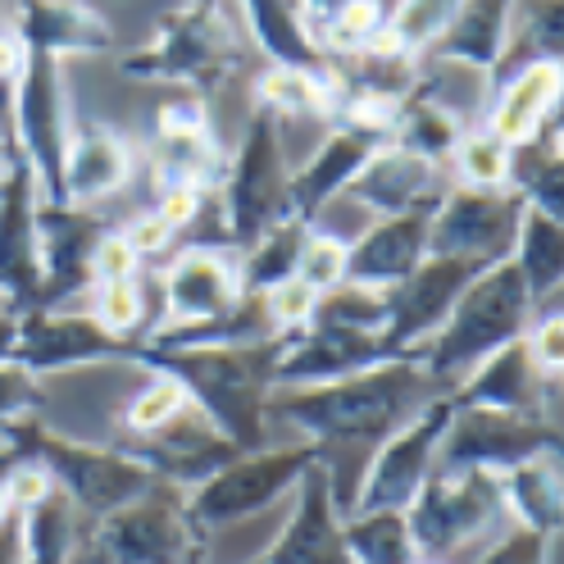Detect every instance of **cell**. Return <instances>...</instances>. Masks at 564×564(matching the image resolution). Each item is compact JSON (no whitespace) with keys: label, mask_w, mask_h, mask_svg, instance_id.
Returning <instances> with one entry per match:
<instances>
[{"label":"cell","mask_w":564,"mask_h":564,"mask_svg":"<svg viewBox=\"0 0 564 564\" xmlns=\"http://www.w3.org/2000/svg\"><path fill=\"white\" fill-rule=\"evenodd\" d=\"M510 264L519 269L538 314L560 305V288H564V219H551V215H542V209L523 205L519 232H514V246H510Z\"/></svg>","instance_id":"obj_33"},{"label":"cell","mask_w":564,"mask_h":564,"mask_svg":"<svg viewBox=\"0 0 564 564\" xmlns=\"http://www.w3.org/2000/svg\"><path fill=\"white\" fill-rule=\"evenodd\" d=\"M341 542L356 564H414L419 551L410 542L405 510H373V514H346Z\"/></svg>","instance_id":"obj_37"},{"label":"cell","mask_w":564,"mask_h":564,"mask_svg":"<svg viewBox=\"0 0 564 564\" xmlns=\"http://www.w3.org/2000/svg\"><path fill=\"white\" fill-rule=\"evenodd\" d=\"M241 68L237 28L219 6H187L160 19L155 37L119 59V74L155 87H192V91H219Z\"/></svg>","instance_id":"obj_5"},{"label":"cell","mask_w":564,"mask_h":564,"mask_svg":"<svg viewBox=\"0 0 564 564\" xmlns=\"http://www.w3.org/2000/svg\"><path fill=\"white\" fill-rule=\"evenodd\" d=\"M455 10H460V0H401V6L387 14V23H382V37L373 42V46H382V51H401V55H414V59H423L433 46H437V37L451 28V19H455Z\"/></svg>","instance_id":"obj_39"},{"label":"cell","mask_w":564,"mask_h":564,"mask_svg":"<svg viewBox=\"0 0 564 564\" xmlns=\"http://www.w3.org/2000/svg\"><path fill=\"white\" fill-rule=\"evenodd\" d=\"M469 128H478V123L460 119V115L451 110V105H442V100H433L429 91L414 87V91L401 100V115H397V128H392V147H401V151H410V155H419V160L446 169L451 155H455V147H460V137H465Z\"/></svg>","instance_id":"obj_34"},{"label":"cell","mask_w":564,"mask_h":564,"mask_svg":"<svg viewBox=\"0 0 564 564\" xmlns=\"http://www.w3.org/2000/svg\"><path fill=\"white\" fill-rule=\"evenodd\" d=\"M19 523H23V560L19 564H68V555L78 546V533H74V506H68L59 487L42 506L23 510Z\"/></svg>","instance_id":"obj_40"},{"label":"cell","mask_w":564,"mask_h":564,"mask_svg":"<svg viewBox=\"0 0 564 564\" xmlns=\"http://www.w3.org/2000/svg\"><path fill=\"white\" fill-rule=\"evenodd\" d=\"M310 237V224L301 219H282L278 228H269L256 246L241 251V264H237V278H241V292H269L278 288L282 278H292L296 264H301V246Z\"/></svg>","instance_id":"obj_38"},{"label":"cell","mask_w":564,"mask_h":564,"mask_svg":"<svg viewBox=\"0 0 564 564\" xmlns=\"http://www.w3.org/2000/svg\"><path fill=\"white\" fill-rule=\"evenodd\" d=\"M119 232H123V241L132 246L137 256H164L169 246H173V237H178V232H173V228L155 215V209H141V215H137L132 224H123Z\"/></svg>","instance_id":"obj_54"},{"label":"cell","mask_w":564,"mask_h":564,"mask_svg":"<svg viewBox=\"0 0 564 564\" xmlns=\"http://www.w3.org/2000/svg\"><path fill=\"white\" fill-rule=\"evenodd\" d=\"M132 178V147L128 137L105 123H74L64 151V205L96 209L128 187Z\"/></svg>","instance_id":"obj_28"},{"label":"cell","mask_w":564,"mask_h":564,"mask_svg":"<svg viewBox=\"0 0 564 564\" xmlns=\"http://www.w3.org/2000/svg\"><path fill=\"white\" fill-rule=\"evenodd\" d=\"M209 533L192 523L187 491L173 482H155L137 501L96 519L91 542L78 551L74 564H205Z\"/></svg>","instance_id":"obj_6"},{"label":"cell","mask_w":564,"mask_h":564,"mask_svg":"<svg viewBox=\"0 0 564 564\" xmlns=\"http://www.w3.org/2000/svg\"><path fill=\"white\" fill-rule=\"evenodd\" d=\"M23 64H28L23 42L14 37L10 28H0V87H14V83H19V74H23Z\"/></svg>","instance_id":"obj_55"},{"label":"cell","mask_w":564,"mask_h":564,"mask_svg":"<svg viewBox=\"0 0 564 564\" xmlns=\"http://www.w3.org/2000/svg\"><path fill=\"white\" fill-rule=\"evenodd\" d=\"M506 187L542 209L551 219H564V160H560V123L551 119L538 137H528L523 147H510V178Z\"/></svg>","instance_id":"obj_35"},{"label":"cell","mask_w":564,"mask_h":564,"mask_svg":"<svg viewBox=\"0 0 564 564\" xmlns=\"http://www.w3.org/2000/svg\"><path fill=\"white\" fill-rule=\"evenodd\" d=\"M551 546L555 538H542V533H523V528H510L506 538H497L478 564H551Z\"/></svg>","instance_id":"obj_50"},{"label":"cell","mask_w":564,"mask_h":564,"mask_svg":"<svg viewBox=\"0 0 564 564\" xmlns=\"http://www.w3.org/2000/svg\"><path fill=\"white\" fill-rule=\"evenodd\" d=\"M10 32L23 42L28 55H51V59L115 51L110 23L87 0H14Z\"/></svg>","instance_id":"obj_26"},{"label":"cell","mask_w":564,"mask_h":564,"mask_svg":"<svg viewBox=\"0 0 564 564\" xmlns=\"http://www.w3.org/2000/svg\"><path fill=\"white\" fill-rule=\"evenodd\" d=\"M310 324H341V328H360V333H382L387 292H369V288H350V282H341V288L319 296Z\"/></svg>","instance_id":"obj_44"},{"label":"cell","mask_w":564,"mask_h":564,"mask_svg":"<svg viewBox=\"0 0 564 564\" xmlns=\"http://www.w3.org/2000/svg\"><path fill=\"white\" fill-rule=\"evenodd\" d=\"M382 360H392L382 333H360L341 324H305L301 333H282L273 387H319V382L365 373Z\"/></svg>","instance_id":"obj_19"},{"label":"cell","mask_w":564,"mask_h":564,"mask_svg":"<svg viewBox=\"0 0 564 564\" xmlns=\"http://www.w3.org/2000/svg\"><path fill=\"white\" fill-rule=\"evenodd\" d=\"M23 560V523L19 514L10 523H0V564H19Z\"/></svg>","instance_id":"obj_56"},{"label":"cell","mask_w":564,"mask_h":564,"mask_svg":"<svg viewBox=\"0 0 564 564\" xmlns=\"http://www.w3.org/2000/svg\"><path fill=\"white\" fill-rule=\"evenodd\" d=\"M292 169L282 155V137H278V119L269 110H256L246 123L237 155L224 169L219 183V228H224V246H256L269 228H278L282 219H292Z\"/></svg>","instance_id":"obj_7"},{"label":"cell","mask_w":564,"mask_h":564,"mask_svg":"<svg viewBox=\"0 0 564 564\" xmlns=\"http://www.w3.org/2000/svg\"><path fill=\"white\" fill-rule=\"evenodd\" d=\"M533 319H538V305L528 296L519 269L501 260L482 269L460 292V301L446 314V324L414 350V360L429 373L433 387H455L474 365L497 356L501 346L519 341Z\"/></svg>","instance_id":"obj_4"},{"label":"cell","mask_w":564,"mask_h":564,"mask_svg":"<svg viewBox=\"0 0 564 564\" xmlns=\"http://www.w3.org/2000/svg\"><path fill=\"white\" fill-rule=\"evenodd\" d=\"M437 205H419L392 219H373L356 241H346V282L350 288L387 292L401 278L419 269V260L429 256V219Z\"/></svg>","instance_id":"obj_23"},{"label":"cell","mask_w":564,"mask_h":564,"mask_svg":"<svg viewBox=\"0 0 564 564\" xmlns=\"http://www.w3.org/2000/svg\"><path fill=\"white\" fill-rule=\"evenodd\" d=\"M296 278H305L314 292H333L346 282V241L337 232H324V228H310L305 246H301V264H296Z\"/></svg>","instance_id":"obj_46"},{"label":"cell","mask_w":564,"mask_h":564,"mask_svg":"<svg viewBox=\"0 0 564 564\" xmlns=\"http://www.w3.org/2000/svg\"><path fill=\"white\" fill-rule=\"evenodd\" d=\"M538 455H560L555 419L455 405L442 433V446H437V469H478V474L501 478L506 469L538 460Z\"/></svg>","instance_id":"obj_12"},{"label":"cell","mask_w":564,"mask_h":564,"mask_svg":"<svg viewBox=\"0 0 564 564\" xmlns=\"http://www.w3.org/2000/svg\"><path fill=\"white\" fill-rule=\"evenodd\" d=\"M19 510H14V501H10V491L6 487H0V523H10Z\"/></svg>","instance_id":"obj_60"},{"label":"cell","mask_w":564,"mask_h":564,"mask_svg":"<svg viewBox=\"0 0 564 564\" xmlns=\"http://www.w3.org/2000/svg\"><path fill=\"white\" fill-rule=\"evenodd\" d=\"M282 337L256 346H196V350H151L132 341L128 365L160 369L183 382L192 410L237 451L269 446V397Z\"/></svg>","instance_id":"obj_2"},{"label":"cell","mask_w":564,"mask_h":564,"mask_svg":"<svg viewBox=\"0 0 564 564\" xmlns=\"http://www.w3.org/2000/svg\"><path fill=\"white\" fill-rule=\"evenodd\" d=\"M264 296V305H269V319H273V328L278 333H301L310 319H314V305H319V292L310 288L305 278H282L278 288H269V292H260Z\"/></svg>","instance_id":"obj_47"},{"label":"cell","mask_w":564,"mask_h":564,"mask_svg":"<svg viewBox=\"0 0 564 564\" xmlns=\"http://www.w3.org/2000/svg\"><path fill=\"white\" fill-rule=\"evenodd\" d=\"M91 319L123 341H137L141 324H147V305H141V282L119 278V282H96V314Z\"/></svg>","instance_id":"obj_45"},{"label":"cell","mask_w":564,"mask_h":564,"mask_svg":"<svg viewBox=\"0 0 564 564\" xmlns=\"http://www.w3.org/2000/svg\"><path fill=\"white\" fill-rule=\"evenodd\" d=\"M119 451H128L132 460H141L160 482H173L183 491L196 487L200 478H209L215 469H224L232 455H246V451L228 446L192 405L151 437H123Z\"/></svg>","instance_id":"obj_22"},{"label":"cell","mask_w":564,"mask_h":564,"mask_svg":"<svg viewBox=\"0 0 564 564\" xmlns=\"http://www.w3.org/2000/svg\"><path fill=\"white\" fill-rule=\"evenodd\" d=\"M110 232V219L87 205H42L37 209V251L46 273L42 310H64L78 292L91 288L96 241Z\"/></svg>","instance_id":"obj_20"},{"label":"cell","mask_w":564,"mask_h":564,"mask_svg":"<svg viewBox=\"0 0 564 564\" xmlns=\"http://www.w3.org/2000/svg\"><path fill=\"white\" fill-rule=\"evenodd\" d=\"M192 6H219V0H192Z\"/></svg>","instance_id":"obj_61"},{"label":"cell","mask_w":564,"mask_h":564,"mask_svg":"<svg viewBox=\"0 0 564 564\" xmlns=\"http://www.w3.org/2000/svg\"><path fill=\"white\" fill-rule=\"evenodd\" d=\"M192 401H187V392H183V382L178 378H169V373H160V369H147V387L119 410V433L123 437H151V433H160L164 423H173L183 410H187Z\"/></svg>","instance_id":"obj_42"},{"label":"cell","mask_w":564,"mask_h":564,"mask_svg":"<svg viewBox=\"0 0 564 564\" xmlns=\"http://www.w3.org/2000/svg\"><path fill=\"white\" fill-rule=\"evenodd\" d=\"M14 333H19V314L0 310V365H6L14 356Z\"/></svg>","instance_id":"obj_57"},{"label":"cell","mask_w":564,"mask_h":564,"mask_svg":"<svg viewBox=\"0 0 564 564\" xmlns=\"http://www.w3.org/2000/svg\"><path fill=\"white\" fill-rule=\"evenodd\" d=\"M10 160H14V137H10V132H0V178H6Z\"/></svg>","instance_id":"obj_59"},{"label":"cell","mask_w":564,"mask_h":564,"mask_svg":"<svg viewBox=\"0 0 564 564\" xmlns=\"http://www.w3.org/2000/svg\"><path fill=\"white\" fill-rule=\"evenodd\" d=\"M423 387H433L414 356H392L365 373H350L319 387H273L264 405L269 423H288L319 451L382 442L423 405Z\"/></svg>","instance_id":"obj_1"},{"label":"cell","mask_w":564,"mask_h":564,"mask_svg":"<svg viewBox=\"0 0 564 564\" xmlns=\"http://www.w3.org/2000/svg\"><path fill=\"white\" fill-rule=\"evenodd\" d=\"M137 264L141 256L132 251V246L123 241V232H105L96 241V256H91V288L96 282H119V278H137Z\"/></svg>","instance_id":"obj_52"},{"label":"cell","mask_w":564,"mask_h":564,"mask_svg":"<svg viewBox=\"0 0 564 564\" xmlns=\"http://www.w3.org/2000/svg\"><path fill=\"white\" fill-rule=\"evenodd\" d=\"M151 187H196L215 196L224 183L228 155L219 147L215 128L205 119L200 96H173L155 115V137H151Z\"/></svg>","instance_id":"obj_17"},{"label":"cell","mask_w":564,"mask_h":564,"mask_svg":"<svg viewBox=\"0 0 564 564\" xmlns=\"http://www.w3.org/2000/svg\"><path fill=\"white\" fill-rule=\"evenodd\" d=\"M506 523L497 474L478 469H433L405 506V528L419 560L460 555Z\"/></svg>","instance_id":"obj_9"},{"label":"cell","mask_w":564,"mask_h":564,"mask_svg":"<svg viewBox=\"0 0 564 564\" xmlns=\"http://www.w3.org/2000/svg\"><path fill=\"white\" fill-rule=\"evenodd\" d=\"M414 564H446V560H414Z\"/></svg>","instance_id":"obj_62"},{"label":"cell","mask_w":564,"mask_h":564,"mask_svg":"<svg viewBox=\"0 0 564 564\" xmlns=\"http://www.w3.org/2000/svg\"><path fill=\"white\" fill-rule=\"evenodd\" d=\"M74 115L64 96V59L28 55L19 83L10 87V137L14 151L37 173L42 205H64V151Z\"/></svg>","instance_id":"obj_10"},{"label":"cell","mask_w":564,"mask_h":564,"mask_svg":"<svg viewBox=\"0 0 564 564\" xmlns=\"http://www.w3.org/2000/svg\"><path fill=\"white\" fill-rule=\"evenodd\" d=\"M482 273L474 260H455V256H423L410 278H401L397 288H387V324L382 341L392 356H414L442 324L451 305L460 301V292Z\"/></svg>","instance_id":"obj_16"},{"label":"cell","mask_w":564,"mask_h":564,"mask_svg":"<svg viewBox=\"0 0 564 564\" xmlns=\"http://www.w3.org/2000/svg\"><path fill=\"white\" fill-rule=\"evenodd\" d=\"M451 414H455L451 392H437V397L423 401L397 433H387L373 446V460L365 465L360 491H356V501H350L346 514L405 510L414 501V491L423 487V478L437 469V446H442Z\"/></svg>","instance_id":"obj_11"},{"label":"cell","mask_w":564,"mask_h":564,"mask_svg":"<svg viewBox=\"0 0 564 564\" xmlns=\"http://www.w3.org/2000/svg\"><path fill=\"white\" fill-rule=\"evenodd\" d=\"M446 169H455V187H506L510 147L491 137L487 128H469Z\"/></svg>","instance_id":"obj_43"},{"label":"cell","mask_w":564,"mask_h":564,"mask_svg":"<svg viewBox=\"0 0 564 564\" xmlns=\"http://www.w3.org/2000/svg\"><path fill=\"white\" fill-rule=\"evenodd\" d=\"M37 173L14 151L6 178H0V310L28 314L42 310L46 296V273L37 251Z\"/></svg>","instance_id":"obj_14"},{"label":"cell","mask_w":564,"mask_h":564,"mask_svg":"<svg viewBox=\"0 0 564 564\" xmlns=\"http://www.w3.org/2000/svg\"><path fill=\"white\" fill-rule=\"evenodd\" d=\"M523 346H528V356H533V365H538L542 373L555 378V373L564 369V314H560V305L542 310L538 319L528 324Z\"/></svg>","instance_id":"obj_48"},{"label":"cell","mask_w":564,"mask_h":564,"mask_svg":"<svg viewBox=\"0 0 564 564\" xmlns=\"http://www.w3.org/2000/svg\"><path fill=\"white\" fill-rule=\"evenodd\" d=\"M523 200L510 187H446L429 219V256L474 260L482 269L510 260Z\"/></svg>","instance_id":"obj_13"},{"label":"cell","mask_w":564,"mask_h":564,"mask_svg":"<svg viewBox=\"0 0 564 564\" xmlns=\"http://www.w3.org/2000/svg\"><path fill=\"white\" fill-rule=\"evenodd\" d=\"M132 341L110 337L91 310H28L19 314L14 333V365L28 369L32 378L46 373H68V369H91V365H115L128 360Z\"/></svg>","instance_id":"obj_15"},{"label":"cell","mask_w":564,"mask_h":564,"mask_svg":"<svg viewBox=\"0 0 564 564\" xmlns=\"http://www.w3.org/2000/svg\"><path fill=\"white\" fill-rule=\"evenodd\" d=\"M256 110H269L273 119H282V115H314V119L333 123V115H337L333 68H328V74H305V68H282V64L260 68V78H256Z\"/></svg>","instance_id":"obj_36"},{"label":"cell","mask_w":564,"mask_h":564,"mask_svg":"<svg viewBox=\"0 0 564 564\" xmlns=\"http://www.w3.org/2000/svg\"><path fill=\"white\" fill-rule=\"evenodd\" d=\"M455 405H478V410H506V414H538L551 419V401H555V378L542 373L528 356L523 337L501 346L497 356H487L482 365H474L451 392Z\"/></svg>","instance_id":"obj_24"},{"label":"cell","mask_w":564,"mask_h":564,"mask_svg":"<svg viewBox=\"0 0 564 564\" xmlns=\"http://www.w3.org/2000/svg\"><path fill=\"white\" fill-rule=\"evenodd\" d=\"M378 147H387V137L350 128V123H333L328 137H324V147L314 151L301 169H292V187H288L292 219H301L310 228L319 224V215L350 187V178L369 164V155Z\"/></svg>","instance_id":"obj_25"},{"label":"cell","mask_w":564,"mask_h":564,"mask_svg":"<svg viewBox=\"0 0 564 564\" xmlns=\"http://www.w3.org/2000/svg\"><path fill=\"white\" fill-rule=\"evenodd\" d=\"M314 442H292V446H260L232 455L224 469H215L209 478H200L196 487H187V514L205 533H219L228 523L256 519L264 510H273L282 497H292V487L301 482V474L319 460Z\"/></svg>","instance_id":"obj_8"},{"label":"cell","mask_w":564,"mask_h":564,"mask_svg":"<svg viewBox=\"0 0 564 564\" xmlns=\"http://www.w3.org/2000/svg\"><path fill=\"white\" fill-rule=\"evenodd\" d=\"M160 292H164V314L151 324V333L215 319L241 296V278L237 264L224 256V246H187V251H178L164 264Z\"/></svg>","instance_id":"obj_21"},{"label":"cell","mask_w":564,"mask_h":564,"mask_svg":"<svg viewBox=\"0 0 564 564\" xmlns=\"http://www.w3.org/2000/svg\"><path fill=\"white\" fill-rule=\"evenodd\" d=\"M241 19L251 28L256 46L269 55V64L305 68V74H328V55L314 42V32L296 0H237Z\"/></svg>","instance_id":"obj_31"},{"label":"cell","mask_w":564,"mask_h":564,"mask_svg":"<svg viewBox=\"0 0 564 564\" xmlns=\"http://www.w3.org/2000/svg\"><path fill=\"white\" fill-rule=\"evenodd\" d=\"M0 460H6V469L14 460L42 465L51 474V482L68 497L74 514H87L91 523L119 506H128V501H137L141 491H151L160 482L147 465L132 460L128 451L59 437L37 414L0 423Z\"/></svg>","instance_id":"obj_3"},{"label":"cell","mask_w":564,"mask_h":564,"mask_svg":"<svg viewBox=\"0 0 564 564\" xmlns=\"http://www.w3.org/2000/svg\"><path fill=\"white\" fill-rule=\"evenodd\" d=\"M251 564H356L341 542V510L333 487V460L319 455L292 487V514L278 542H269Z\"/></svg>","instance_id":"obj_18"},{"label":"cell","mask_w":564,"mask_h":564,"mask_svg":"<svg viewBox=\"0 0 564 564\" xmlns=\"http://www.w3.org/2000/svg\"><path fill=\"white\" fill-rule=\"evenodd\" d=\"M560 87H564L560 59H538V64L514 68L510 78H501L491 87V105H487L482 128L497 141H506V147H523L528 137H538L555 119Z\"/></svg>","instance_id":"obj_29"},{"label":"cell","mask_w":564,"mask_h":564,"mask_svg":"<svg viewBox=\"0 0 564 564\" xmlns=\"http://www.w3.org/2000/svg\"><path fill=\"white\" fill-rule=\"evenodd\" d=\"M382 0H341V6L319 23L310 28L314 42L328 59H341V55H356V51H369L378 37H382Z\"/></svg>","instance_id":"obj_41"},{"label":"cell","mask_w":564,"mask_h":564,"mask_svg":"<svg viewBox=\"0 0 564 564\" xmlns=\"http://www.w3.org/2000/svg\"><path fill=\"white\" fill-rule=\"evenodd\" d=\"M42 405H46L42 378H32V373L19 369L14 360L0 365V423L23 419V414H37Z\"/></svg>","instance_id":"obj_49"},{"label":"cell","mask_w":564,"mask_h":564,"mask_svg":"<svg viewBox=\"0 0 564 564\" xmlns=\"http://www.w3.org/2000/svg\"><path fill=\"white\" fill-rule=\"evenodd\" d=\"M215 200L209 192H196V187H164V192H155V215L173 228V232H183V228H192L196 219H200V209Z\"/></svg>","instance_id":"obj_53"},{"label":"cell","mask_w":564,"mask_h":564,"mask_svg":"<svg viewBox=\"0 0 564 564\" xmlns=\"http://www.w3.org/2000/svg\"><path fill=\"white\" fill-rule=\"evenodd\" d=\"M0 487L10 491V501H14V510L23 514V510H32V506H42L51 491H55V482H51V474L42 469V465H32V460H14L6 474H0Z\"/></svg>","instance_id":"obj_51"},{"label":"cell","mask_w":564,"mask_h":564,"mask_svg":"<svg viewBox=\"0 0 564 564\" xmlns=\"http://www.w3.org/2000/svg\"><path fill=\"white\" fill-rule=\"evenodd\" d=\"M514 0H460L451 28L437 37V46L423 59H442V64H465L474 74L491 83L506 51V28H510Z\"/></svg>","instance_id":"obj_30"},{"label":"cell","mask_w":564,"mask_h":564,"mask_svg":"<svg viewBox=\"0 0 564 564\" xmlns=\"http://www.w3.org/2000/svg\"><path fill=\"white\" fill-rule=\"evenodd\" d=\"M497 482H501L506 519H514V528H523V533H542V538H555L560 533V523H564L560 455H538V460H523V465L506 469Z\"/></svg>","instance_id":"obj_32"},{"label":"cell","mask_w":564,"mask_h":564,"mask_svg":"<svg viewBox=\"0 0 564 564\" xmlns=\"http://www.w3.org/2000/svg\"><path fill=\"white\" fill-rule=\"evenodd\" d=\"M337 6H341V0H301V14H305V23H310V28H319Z\"/></svg>","instance_id":"obj_58"},{"label":"cell","mask_w":564,"mask_h":564,"mask_svg":"<svg viewBox=\"0 0 564 564\" xmlns=\"http://www.w3.org/2000/svg\"><path fill=\"white\" fill-rule=\"evenodd\" d=\"M442 169L419 160L401 147H378L369 155V164L350 178L346 196L360 200L365 209H373L378 219H392V215H405V209H419V205H437L442 200Z\"/></svg>","instance_id":"obj_27"}]
</instances>
